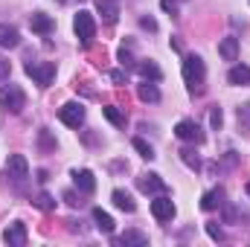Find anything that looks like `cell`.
Returning a JSON list of instances; mask_svg holds the SVG:
<instances>
[{
  "mask_svg": "<svg viewBox=\"0 0 250 247\" xmlns=\"http://www.w3.org/2000/svg\"><path fill=\"white\" fill-rule=\"evenodd\" d=\"M207 79V67L201 56H187L184 59V82H187L189 93H201V84Z\"/></svg>",
  "mask_w": 250,
  "mask_h": 247,
  "instance_id": "1",
  "label": "cell"
},
{
  "mask_svg": "<svg viewBox=\"0 0 250 247\" xmlns=\"http://www.w3.org/2000/svg\"><path fill=\"white\" fill-rule=\"evenodd\" d=\"M73 32L82 41V47H90L93 38H96V21H93V15L84 12V9H79L76 18H73Z\"/></svg>",
  "mask_w": 250,
  "mask_h": 247,
  "instance_id": "2",
  "label": "cell"
},
{
  "mask_svg": "<svg viewBox=\"0 0 250 247\" xmlns=\"http://www.w3.org/2000/svg\"><path fill=\"white\" fill-rule=\"evenodd\" d=\"M0 108H6L9 114H21L26 108V93L18 84H3L0 87Z\"/></svg>",
  "mask_w": 250,
  "mask_h": 247,
  "instance_id": "3",
  "label": "cell"
},
{
  "mask_svg": "<svg viewBox=\"0 0 250 247\" xmlns=\"http://www.w3.org/2000/svg\"><path fill=\"white\" fill-rule=\"evenodd\" d=\"M23 70H26V76H29V79H35L41 87H50V84H53V79H56V64H53V62H41V64H38V62H26Z\"/></svg>",
  "mask_w": 250,
  "mask_h": 247,
  "instance_id": "4",
  "label": "cell"
},
{
  "mask_svg": "<svg viewBox=\"0 0 250 247\" xmlns=\"http://www.w3.org/2000/svg\"><path fill=\"white\" fill-rule=\"evenodd\" d=\"M175 137L184 140V143H192V145L204 143V131H201V125L195 123V120H181V123L175 125Z\"/></svg>",
  "mask_w": 250,
  "mask_h": 247,
  "instance_id": "5",
  "label": "cell"
},
{
  "mask_svg": "<svg viewBox=\"0 0 250 247\" xmlns=\"http://www.w3.org/2000/svg\"><path fill=\"white\" fill-rule=\"evenodd\" d=\"M6 172H9L12 181L23 184V181L29 178V163H26V157H23V154H9V160H6Z\"/></svg>",
  "mask_w": 250,
  "mask_h": 247,
  "instance_id": "6",
  "label": "cell"
},
{
  "mask_svg": "<svg viewBox=\"0 0 250 247\" xmlns=\"http://www.w3.org/2000/svg\"><path fill=\"white\" fill-rule=\"evenodd\" d=\"M59 120H62L67 128H79V125L84 123V108H82L79 102H67L62 111H59Z\"/></svg>",
  "mask_w": 250,
  "mask_h": 247,
  "instance_id": "7",
  "label": "cell"
},
{
  "mask_svg": "<svg viewBox=\"0 0 250 247\" xmlns=\"http://www.w3.org/2000/svg\"><path fill=\"white\" fill-rule=\"evenodd\" d=\"M175 204H172V198H166V195H157L154 201H151V215L157 218V221H172L175 218Z\"/></svg>",
  "mask_w": 250,
  "mask_h": 247,
  "instance_id": "8",
  "label": "cell"
},
{
  "mask_svg": "<svg viewBox=\"0 0 250 247\" xmlns=\"http://www.w3.org/2000/svg\"><path fill=\"white\" fill-rule=\"evenodd\" d=\"M137 189L146 192V195H148V192H151V195H154V192L160 195V192H166V181H163L160 175H154V172H146V175L137 178Z\"/></svg>",
  "mask_w": 250,
  "mask_h": 247,
  "instance_id": "9",
  "label": "cell"
},
{
  "mask_svg": "<svg viewBox=\"0 0 250 247\" xmlns=\"http://www.w3.org/2000/svg\"><path fill=\"white\" fill-rule=\"evenodd\" d=\"M3 242L9 247H23L26 245V224L23 221H15L3 230Z\"/></svg>",
  "mask_w": 250,
  "mask_h": 247,
  "instance_id": "10",
  "label": "cell"
},
{
  "mask_svg": "<svg viewBox=\"0 0 250 247\" xmlns=\"http://www.w3.org/2000/svg\"><path fill=\"white\" fill-rule=\"evenodd\" d=\"M73 184H76L79 192L90 195V192L96 189V178H93V172H90V169H73Z\"/></svg>",
  "mask_w": 250,
  "mask_h": 247,
  "instance_id": "11",
  "label": "cell"
},
{
  "mask_svg": "<svg viewBox=\"0 0 250 247\" xmlns=\"http://www.w3.org/2000/svg\"><path fill=\"white\" fill-rule=\"evenodd\" d=\"M29 26H32V32H38V35H50V32L56 29V21H53L47 12H35V15L29 18Z\"/></svg>",
  "mask_w": 250,
  "mask_h": 247,
  "instance_id": "12",
  "label": "cell"
},
{
  "mask_svg": "<svg viewBox=\"0 0 250 247\" xmlns=\"http://www.w3.org/2000/svg\"><path fill=\"white\" fill-rule=\"evenodd\" d=\"M218 56H221L224 62H236V59H239V38H236V35L221 38V44H218Z\"/></svg>",
  "mask_w": 250,
  "mask_h": 247,
  "instance_id": "13",
  "label": "cell"
},
{
  "mask_svg": "<svg viewBox=\"0 0 250 247\" xmlns=\"http://www.w3.org/2000/svg\"><path fill=\"white\" fill-rule=\"evenodd\" d=\"M96 12L102 15L105 23H117V18H120V6H117V0H96Z\"/></svg>",
  "mask_w": 250,
  "mask_h": 247,
  "instance_id": "14",
  "label": "cell"
},
{
  "mask_svg": "<svg viewBox=\"0 0 250 247\" xmlns=\"http://www.w3.org/2000/svg\"><path fill=\"white\" fill-rule=\"evenodd\" d=\"M18 44H21L18 29H15V26H9V23H0V47H3V50H15Z\"/></svg>",
  "mask_w": 250,
  "mask_h": 247,
  "instance_id": "15",
  "label": "cell"
},
{
  "mask_svg": "<svg viewBox=\"0 0 250 247\" xmlns=\"http://www.w3.org/2000/svg\"><path fill=\"white\" fill-rule=\"evenodd\" d=\"M224 204V189H209V192H204V198H201V209L204 212H212L215 206H221Z\"/></svg>",
  "mask_w": 250,
  "mask_h": 247,
  "instance_id": "16",
  "label": "cell"
},
{
  "mask_svg": "<svg viewBox=\"0 0 250 247\" xmlns=\"http://www.w3.org/2000/svg\"><path fill=\"white\" fill-rule=\"evenodd\" d=\"M93 221H96V230H99V233H108V236L114 233V218H111L102 206H93Z\"/></svg>",
  "mask_w": 250,
  "mask_h": 247,
  "instance_id": "17",
  "label": "cell"
},
{
  "mask_svg": "<svg viewBox=\"0 0 250 247\" xmlns=\"http://www.w3.org/2000/svg\"><path fill=\"white\" fill-rule=\"evenodd\" d=\"M111 201H114V206L117 209H123V212H134L137 209V204H134V198L125 192V189H114V195H111Z\"/></svg>",
  "mask_w": 250,
  "mask_h": 247,
  "instance_id": "18",
  "label": "cell"
},
{
  "mask_svg": "<svg viewBox=\"0 0 250 247\" xmlns=\"http://www.w3.org/2000/svg\"><path fill=\"white\" fill-rule=\"evenodd\" d=\"M137 96L143 99V102H160V90H157V84L154 82H143V84H137Z\"/></svg>",
  "mask_w": 250,
  "mask_h": 247,
  "instance_id": "19",
  "label": "cell"
},
{
  "mask_svg": "<svg viewBox=\"0 0 250 247\" xmlns=\"http://www.w3.org/2000/svg\"><path fill=\"white\" fill-rule=\"evenodd\" d=\"M227 82H230V84H250V67L248 64H236V67H230Z\"/></svg>",
  "mask_w": 250,
  "mask_h": 247,
  "instance_id": "20",
  "label": "cell"
},
{
  "mask_svg": "<svg viewBox=\"0 0 250 247\" xmlns=\"http://www.w3.org/2000/svg\"><path fill=\"white\" fill-rule=\"evenodd\" d=\"M137 73H140L143 79H151V82H160V79H163L160 67H157L154 62H140V64H137Z\"/></svg>",
  "mask_w": 250,
  "mask_h": 247,
  "instance_id": "21",
  "label": "cell"
},
{
  "mask_svg": "<svg viewBox=\"0 0 250 247\" xmlns=\"http://www.w3.org/2000/svg\"><path fill=\"white\" fill-rule=\"evenodd\" d=\"M117 245H148V236L140 230H125L123 236L117 239Z\"/></svg>",
  "mask_w": 250,
  "mask_h": 247,
  "instance_id": "22",
  "label": "cell"
},
{
  "mask_svg": "<svg viewBox=\"0 0 250 247\" xmlns=\"http://www.w3.org/2000/svg\"><path fill=\"white\" fill-rule=\"evenodd\" d=\"M38 145H41V151H56V137L50 134V128H41L38 131Z\"/></svg>",
  "mask_w": 250,
  "mask_h": 247,
  "instance_id": "23",
  "label": "cell"
},
{
  "mask_svg": "<svg viewBox=\"0 0 250 247\" xmlns=\"http://www.w3.org/2000/svg\"><path fill=\"white\" fill-rule=\"evenodd\" d=\"M102 114H105L111 123L117 125V128H123V125H125V114L117 108V105H105V108H102Z\"/></svg>",
  "mask_w": 250,
  "mask_h": 247,
  "instance_id": "24",
  "label": "cell"
},
{
  "mask_svg": "<svg viewBox=\"0 0 250 247\" xmlns=\"http://www.w3.org/2000/svg\"><path fill=\"white\" fill-rule=\"evenodd\" d=\"M236 117H239V131H245V137H250V102L236 111Z\"/></svg>",
  "mask_w": 250,
  "mask_h": 247,
  "instance_id": "25",
  "label": "cell"
},
{
  "mask_svg": "<svg viewBox=\"0 0 250 247\" xmlns=\"http://www.w3.org/2000/svg\"><path fill=\"white\" fill-rule=\"evenodd\" d=\"M137 151H140V157H146V160H154V148L143 140V137H134V143H131Z\"/></svg>",
  "mask_w": 250,
  "mask_h": 247,
  "instance_id": "26",
  "label": "cell"
},
{
  "mask_svg": "<svg viewBox=\"0 0 250 247\" xmlns=\"http://www.w3.org/2000/svg\"><path fill=\"white\" fill-rule=\"evenodd\" d=\"M35 206H38V209H44V212H50V209H56V198H53V195H47V192H41V195L35 198Z\"/></svg>",
  "mask_w": 250,
  "mask_h": 247,
  "instance_id": "27",
  "label": "cell"
},
{
  "mask_svg": "<svg viewBox=\"0 0 250 247\" xmlns=\"http://www.w3.org/2000/svg\"><path fill=\"white\" fill-rule=\"evenodd\" d=\"M209 125H212L215 131H221V125H224V111H221L218 105H212V108H209Z\"/></svg>",
  "mask_w": 250,
  "mask_h": 247,
  "instance_id": "28",
  "label": "cell"
},
{
  "mask_svg": "<svg viewBox=\"0 0 250 247\" xmlns=\"http://www.w3.org/2000/svg\"><path fill=\"white\" fill-rule=\"evenodd\" d=\"M181 160L187 163L189 169H201V160H198V154L192 148H181Z\"/></svg>",
  "mask_w": 250,
  "mask_h": 247,
  "instance_id": "29",
  "label": "cell"
},
{
  "mask_svg": "<svg viewBox=\"0 0 250 247\" xmlns=\"http://www.w3.org/2000/svg\"><path fill=\"white\" fill-rule=\"evenodd\" d=\"M207 236H209L212 242H224V230H221L218 224H212V221L207 224Z\"/></svg>",
  "mask_w": 250,
  "mask_h": 247,
  "instance_id": "30",
  "label": "cell"
},
{
  "mask_svg": "<svg viewBox=\"0 0 250 247\" xmlns=\"http://www.w3.org/2000/svg\"><path fill=\"white\" fill-rule=\"evenodd\" d=\"M64 201H67L70 206H82V204H84V201H82V195H76L73 189H67V192H64Z\"/></svg>",
  "mask_w": 250,
  "mask_h": 247,
  "instance_id": "31",
  "label": "cell"
},
{
  "mask_svg": "<svg viewBox=\"0 0 250 247\" xmlns=\"http://www.w3.org/2000/svg\"><path fill=\"white\" fill-rule=\"evenodd\" d=\"M160 9L169 12L172 18H178V3H175V0H160Z\"/></svg>",
  "mask_w": 250,
  "mask_h": 247,
  "instance_id": "32",
  "label": "cell"
},
{
  "mask_svg": "<svg viewBox=\"0 0 250 247\" xmlns=\"http://www.w3.org/2000/svg\"><path fill=\"white\" fill-rule=\"evenodd\" d=\"M120 62H123V67H137V64H134V59H131V50H120Z\"/></svg>",
  "mask_w": 250,
  "mask_h": 247,
  "instance_id": "33",
  "label": "cell"
},
{
  "mask_svg": "<svg viewBox=\"0 0 250 247\" xmlns=\"http://www.w3.org/2000/svg\"><path fill=\"white\" fill-rule=\"evenodd\" d=\"M140 26L148 29V32H157V21L154 18H140Z\"/></svg>",
  "mask_w": 250,
  "mask_h": 247,
  "instance_id": "34",
  "label": "cell"
},
{
  "mask_svg": "<svg viewBox=\"0 0 250 247\" xmlns=\"http://www.w3.org/2000/svg\"><path fill=\"white\" fill-rule=\"evenodd\" d=\"M9 73H12V64L0 56V82H3V79H9Z\"/></svg>",
  "mask_w": 250,
  "mask_h": 247,
  "instance_id": "35",
  "label": "cell"
},
{
  "mask_svg": "<svg viewBox=\"0 0 250 247\" xmlns=\"http://www.w3.org/2000/svg\"><path fill=\"white\" fill-rule=\"evenodd\" d=\"M125 79H128V76H125V70H114V73H111V82H114V84H123Z\"/></svg>",
  "mask_w": 250,
  "mask_h": 247,
  "instance_id": "36",
  "label": "cell"
},
{
  "mask_svg": "<svg viewBox=\"0 0 250 247\" xmlns=\"http://www.w3.org/2000/svg\"><path fill=\"white\" fill-rule=\"evenodd\" d=\"M245 189H248V198H250V184H248V186H245Z\"/></svg>",
  "mask_w": 250,
  "mask_h": 247,
  "instance_id": "37",
  "label": "cell"
},
{
  "mask_svg": "<svg viewBox=\"0 0 250 247\" xmlns=\"http://www.w3.org/2000/svg\"><path fill=\"white\" fill-rule=\"evenodd\" d=\"M64 3H67V0H64Z\"/></svg>",
  "mask_w": 250,
  "mask_h": 247,
  "instance_id": "38",
  "label": "cell"
}]
</instances>
